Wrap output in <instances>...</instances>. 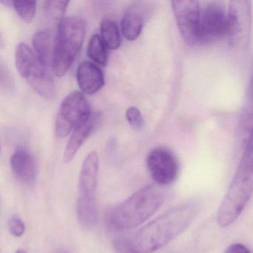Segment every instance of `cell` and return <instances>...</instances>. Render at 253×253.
<instances>
[{
    "mask_svg": "<svg viewBox=\"0 0 253 253\" xmlns=\"http://www.w3.org/2000/svg\"><path fill=\"white\" fill-rule=\"evenodd\" d=\"M77 215L83 228L89 229L96 226L99 218L97 201H86L78 199Z\"/></svg>",
    "mask_w": 253,
    "mask_h": 253,
    "instance_id": "cell-16",
    "label": "cell"
},
{
    "mask_svg": "<svg viewBox=\"0 0 253 253\" xmlns=\"http://www.w3.org/2000/svg\"><path fill=\"white\" fill-rule=\"evenodd\" d=\"M69 1H45V10L48 17L55 20H63L62 17L66 13Z\"/></svg>",
    "mask_w": 253,
    "mask_h": 253,
    "instance_id": "cell-20",
    "label": "cell"
},
{
    "mask_svg": "<svg viewBox=\"0 0 253 253\" xmlns=\"http://www.w3.org/2000/svg\"><path fill=\"white\" fill-rule=\"evenodd\" d=\"M126 117L128 124L135 128L140 129L143 126V118L140 110L134 106L128 108L126 112Z\"/></svg>",
    "mask_w": 253,
    "mask_h": 253,
    "instance_id": "cell-23",
    "label": "cell"
},
{
    "mask_svg": "<svg viewBox=\"0 0 253 253\" xmlns=\"http://www.w3.org/2000/svg\"><path fill=\"white\" fill-rule=\"evenodd\" d=\"M87 54L88 57L97 64L105 66L107 63V51L106 45L98 35H94L91 37L88 42Z\"/></svg>",
    "mask_w": 253,
    "mask_h": 253,
    "instance_id": "cell-18",
    "label": "cell"
},
{
    "mask_svg": "<svg viewBox=\"0 0 253 253\" xmlns=\"http://www.w3.org/2000/svg\"><path fill=\"white\" fill-rule=\"evenodd\" d=\"M36 1L34 0H17L14 1V7L17 14L23 20L26 22L32 21L36 11Z\"/></svg>",
    "mask_w": 253,
    "mask_h": 253,
    "instance_id": "cell-19",
    "label": "cell"
},
{
    "mask_svg": "<svg viewBox=\"0 0 253 253\" xmlns=\"http://www.w3.org/2000/svg\"><path fill=\"white\" fill-rule=\"evenodd\" d=\"M244 115V118L242 119L243 126L244 128H247V130H249L252 128V123L253 124V73L250 82L248 105Z\"/></svg>",
    "mask_w": 253,
    "mask_h": 253,
    "instance_id": "cell-21",
    "label": "cell"
},
{
    "mask_svg": "<svg viewBox=\"0 0 253 253\" xmlns=\"http://www.w3.org/2000/svg\"><path fill=\"white\" fill-rule=\"evenodd\" d=\"M16 253H29L28 252L25 251V250H20L16 252Z\"/></svg>",
    "mask_w": 253,
    "mask_h": 253,
    "instance_id": "cell-27",
    "label": "cell"
},
{
    "mask_svg": "<svg viewBox=\"0 0 253 253\" xmlns=\"http://www.w3.org/2000/svg\"><path fill=\"white\" fill-rule=\"evenodd\" d=\"M94 126V118L91 116L86 123L73 131L63 154V162L65 164H69L74 159L80 148L91 134Z\"/></svg>",
    "mask_w": 253,
    "mask_h": 253,
    "instance_id": "cell-14",
    "label": "cell"
},
{
    "mask_svg": "<svg viewBox=\"0 0 253 253\" xmlns=\"http://www.w3.org/2000/svg\"><path fill=\"white\" fill-rule=\"evenodd\" d=\"M32 44L38 60L46 68L51 67L54 39L51 31L41 30L36 32L32 38Z\"/></svg>",
    "mask_w": 253,
    "mask_h": 253,
    "instance_id": "cell-13",
    "label": "cell"
},
{
    "mask_svg": "<svg viewBox=\"0 0 253 253\" xmlns=\"http://www.w3.org/2000/svg\"><path fill=\"white\" fill-rule=\"evenodd\" d=\"M171 7L183 40L190 45L199 43L200 2L194 0H174L171 2Z\"/></svg>",
    "mask_w": 253,
    "mask_h": 253,
    "instance_id": "cell-8",
    "label": "cell"
},
{
    "mask_svg": "<svg viewBox=\"0 0 253 253\" xmlns=\"http://www.w3.org/2000/svg\"><path fill=\"white\" fill-rule=\"evenodd\" d=\"M91 117V107L85 96L78 91L70 93L60 105L56 118V134L59 137H66Z\"/></svg>",
    "mask_w": 253,
    "mask_h": 253,
    "instance_id": "cell-5",
    "label": "cell"
},
{
    "mask_svg": "<svg viewBox=\"0 0 253 253\" xmlns=\"http://www.w3.org/2000/svg\"><path fill=\"white\" fill-rule=\"evenodd\" d=\"M143 27V19L138 10L130 8L126 11L121 22L123 35L128 41H135L141 33Z\"/></svg>",
    "mask_w": 253,
    "mask_h": 253,
    "instance_id": "cell-15",
    "label": "cell"
},
{
    "mask_svg": "<svg viewBox=\"0 0 253 253\" xmlns=\"http://www.w3.org/2000/svg\"><path fill=\"white\" fill-rule=\"evenodd\" d=\"M114 248L116 253H140L133 248L130 241L123 238L115 240Z\"/></svg>",
    "mask_w": 253,
    "mask_h": 253,
    "instance_id": "cell-24",
    "label": "cell"
},
{
    "mask_svg": "<svg viewBox=\"0 0 253 253\" xmlns=\"http://www.w3.org/2000/svg\"><path fill=\"white\" fill-rule=\"evenodd\" d=\"M10 164L13 174L19 181L27 185L35 183L38 176V167L35 157L29 149L17 148L11 155Z\"/></svg>",
    "mask_w": 253,
    "mask_h": 253,
    "instance_id": "cell-11",
    "label": "cell"
},
{
    "mask_svg": "<svg viewBox=\"0 0 253 253\" xmlns=\"http://www.w3.org/2000/svg\"><path fill=\"white\" fill-rule=\"evenodd\" d=\"M224 253H251L249 249L244 244L236 243L232 244L225 250Z\"/></svg>",
    "mask_w": 253,
    "mask_h": 253,
    "instance_id": "cell-25",
    "label": "cell"
},
{
    "mask_svg": "<svg viewBox=\"0 0 253 253\" xmlns=\"http://www.w3.org/2000/svg\"><path fill=\"white\" fill-rule=\"evenodd\" d=\"M99 156L96 151L90 152L84 160L79 177L78 199L96 201L98 182Z\"/></svg>",
    "mask_w": 253,
    "mask_h": 253,
    "instance_id": "cell-10",
    "label": "cell"
},
{
    "mask_svg": "<svg viewBox=\"0 0 253 253\" xmlns=\"http://www.w3.org/2000/svg\"><path fill=\"white\" fill-rule=\"evenodd\" d=\"M228 11L220 2H209L201 7L199 42H214L227 35Z\"/></svg>",
    "mask_w": 253,
    "mask_h": 253,
    "instance_id": "cell-7",
    "label": "cell"
},
{
    "mask_svg": "<svg viewBox=\"0 0 253 253\" xmlns=\"http://www.w3.org/2000/svg\"><path fill=\"white\" fill-rule=\"evenodd\" d=\"M199 211V204L193 200L174 206L137 231L130 243L139 253H154L186 231Z\"/></svg>",
    "mask_w": 253,
    "mask_h": 253,
    "instance_id": "cell-1",
    "label": "cell"
},
{
    "mask_svg": "<svg viewBox=\"0 0 253 253\" xmlns=\"http://www.w3.org/2000/svg\"><path fill=\"white\" fill-rule=\"evenodd\" d=\"M164 193L155 185H148L114 207L109 214V223L114 229H134L146 222L162 206Z\"/></svg>",
    "mask_w": 253,
    "mask_h": 253,
    "instance_id": "cell-2",
    "label": "cell"
},
{
    "mask_svg": "<svg viewBox=\"0 0 253 253\" xmlns=\"http://www.w3.org/2000/svg\"><path fill=\"white\" fill-rule=\"evenodd\" d=\"M251 2L247 0H233L228 9L227 36L231 45L246 48L252 29Z\"/></svg>",
    "mask_w": 253,
    "mask_h": 253,
    "instance_id": "cell-6",
    "label": "cell"
},
{
    "mask_svg": "<svg viewBox=\"0 0 253 253\" xmlns=\"http://www.w3.org/2000/svg\"><path fill=\"white\" fill-rule=\"evenodd\" d=\"M8 230L15 237H21L26 232V223L19 216H12L8 221Z\"/></svg>",
    "mask_w": 253,
    "mask_h": 253,
    "instance_id": "cell-22",
    "label": "cell"
},
{
    "mask_svg": "<svg viewBox=\"0 0 253 253\" xmlns=\"http://www.w3.org/2000/svg\"><path fill=\"white\" fill-rule=\"evenodd\" d=\"M15 63L20 75L40 95L48 100L55 96V85L48 68L40 62L29 45L24 42L19 44Z\"/></svg>",
    "mask_w": 253,
    "mask_h": 253,
    "instance_id": "cell-4",
    "label": "cell"
},
{
    "mask_svg": "<svg viewBox=\"0 0 253 253\" xmlns=\"http://www.w3.org/2000/svg\"><path fill=\"white\" fill-rule=\"evenodd\" d=\"M76 75L80 88L85 94H95L104 85L103 72L97 65L91 62L81 63L77 69Z\"/></svg>",
    "mask_w": 253,
    "mask_h": 253,
    "instance_id": "cell-12",
    "label": "cell"
},
{
    "mask_svg": "<svg viewBox=\"0 0 253 253\" xmlns=\"http://www.w3.org/2000/svg\"><path fill=\"white\" fill-rule=\"evenodd\" d=\"M146 166L151 177L160 186L171 184L179 173L175 155L166 148H156L148 154Z\"/></svg>",
    "mask_w": 253,
    "mask_h": 253,
    "instance_id": "cell-9",
    "label": "cell"
},
{
    "mask_svg": "<svg viewBox=\"0 0 253 253\" xmlns=\"http://www.w3.org/2000/svg\"><path fill=\"white\" fill-rule=\"evenodd\" d=\"M86 33V23L79 17H68L59 23L54 38L51 69L63 77L70 69L81 51Z\"/></svg>",
    "mask_w": 253,
    "mask_h": 253,
    "instance_id": "cell-3",
    "label": "cell"
},
{
    "mask_svg": "<svg viewBox=\"0 0 253 253\" xmlns=\"http://www.w3.org/2000/svg\"><path fill=\"white\" fill-rule=\"evenodd\" d=\"M56 253H69L67 250H64V249H60Z\"/></svg>",
    "mask_w": 253,
    "mask_h": 253,
    "instance_id": "cell-26",
    "label": "cell"
},
{
    "mask_svg": "<svg viewBox=\"0 0 253 253\" xmlns=\"http://www.w3.org/2000/svg\"><path fill=\"white\" fill-rule=\"evenodd\" d=\"M101 38L109 49H118L121 44V35L115 22L104 19L100 24Z\"/></svg>",
    "mask_w": 253,
    "mask_h": 253,
    "instance_id": "cell-17",
    "label": "cell"
}]
</instances>
